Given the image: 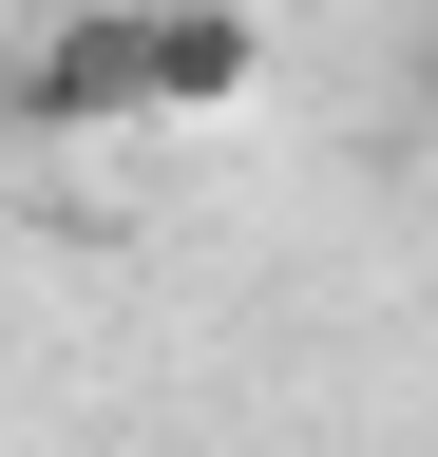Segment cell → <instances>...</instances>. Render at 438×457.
I'll return each instance as SVG.
<instances>
[{"label": "cell", "mask_w": 438, "mask_h": 457, "mask_svg": "<svg viewBox=\"0 0 438 457\" xmlns=\"http://www.w3.org/2000/svg\"><path fill=\"white\" fill-rule=\"evenodd\" d=\"M248 77H267L248 0H153V114H229Z\"/></svg>", "instance_id": "cell-2"}, {"label": "cell", "mask_w": 438, "mask_h": 457, "mask_svg": "<svg viewBox=\"0 0 438 457\" xmlns=\"http://www.w3.org/2000/svg\"><path fill=\"white\" fill-rule=\"evenodd\" d=\"M20 134H153V0H95L20 57Z\"/></svg>", "instance_id": "cell-1"}]
</instances>
